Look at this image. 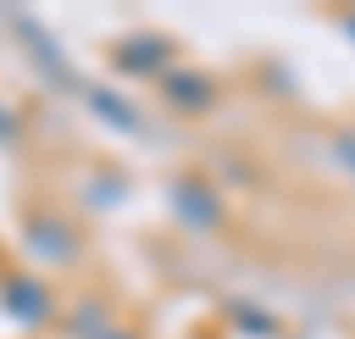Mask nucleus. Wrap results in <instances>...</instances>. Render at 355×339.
Wrapping results in <instances>:
<instances>
[{
	"label": "nucleus",
	"mask_w": 355,
	"mask_h": 339,
	"mask_svg": "<svg viewBox=\"0 0 355 339\" xmlns=\"http://www.w3.org/2000/svg\"><path fill=\"white\" fill-rule=\"evenodd\" d=\"M0 313L21 329H43L53 318V292H48V281H37L32 270H11V276H0Z\"/></svg>",
	"instance_id": "nucleus-1"
},
{
	"label": "nucleus",
	"mask_w": 355,
	"mask_h": 339,
	"mask_svg": "<svg viewBox=\"0 0 355 339\" xmlns=\"http://www.w3.org/2000/svg\"><path fill=\"white\" fill-rule=\"evenodd\" d=\"M170 207H175V218L186 223V228H212V223H218V196L207 191L202 175H175L170 180Z\"/></svg>",
	"instance_id": "nucleus-3"
},
{
	"label": "nucleus",
	"mask_w": 355,
	"mask_h": 339,
	"mask_svg": "<svg viewBox=\"0 0 355 339\" xmlns=\"http://www.w3.org/2000/svg\"><path fill=\"white\" fill-rule=\"evenodd\" d=\"M21 244H27V254H37V260L69 266V254H74V228H69L64 218H53V212H32Z\"/></svg>",
	"instance_id": "nucleus-2"
},
{
	"label": "nucleus",
	"mask_w": 355,
	"mask_h": 339,
	"mask_svg": "<svg viewBox=\"0 0 355 339\" xmlns=\"http://www.w3.org/2000/svg\"><path fill=\"white\" fill-rule=\"evenodd\" d=\"M85 101L96 106V112H106L112 122H122V128H138V112H133L128 101H112V96H106L101 85H90V90H85Z\"/></svg>",
	"instance_id": "nucleus-6"
},
{
	"label": "nucleus",
	"mask_w": 355,
	"mask_h": 339,
	"mask_svg": "<svg viewBox=\"0 0 355 339\" xmlns=\"http://www.w3.org/2000/svg\"><path fill=\"white\" fill-rule=\"evenodd\" d=\"M164 101L180 112H207L212 106V80L196 69H164Z\"/></svg>",
	"instance_id": "nucleus-5"
},
{
	"label": "nucleus",
	"mask_w": 355,
	"mask_h": 339,
	"mask_svg": "<svg viewBox=\"0 0 355 339\" xmlns=\"http://www.w3.org/2000/svg\"><path fill=\"white\" fill-rule=\"evenodd\" d=\"M101 339H138V334H128V329H106Z\"/></svg>",
	"instance_id": "nucleus-7"
},
{
	"label": "nucleus",
	"mask_w": 355,
	"mask_h": 339,
	"mask_svg": "<svg viewBox=\"0 0 355 339\" xmlns=\"http://www.w3.org/2000/svg\"><path fill=\"white\" fill-rule=\"evenodd\" d=\"M112 64H117L122 74H164V64H170V43H164V37H133V43H117Z\"/></svg>",
	"instance_id": "nucleus-4"
}]
</instances>
